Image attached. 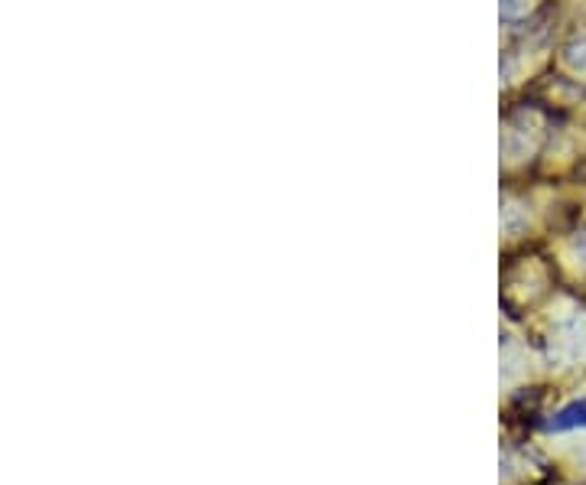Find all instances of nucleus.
I'll return each mask as SVG.
<instances>
[{
	"instance_id": "f257e3e1",
	"label": "nucleus",
	"mask_w": 586,
	"mask_h": 485,
	"mask_svg": "<svg viewBox=\"0 0 586 485\" xmlns=\"http://www.w3.org/2000/svg\"><path fill=\"white\" fill-rule=\"evenodd\" d=\"M586 427V397L577 404H567L554 421H550V431H577Z\"/></svg>"
},
{
	"instance_id": "7ed1b4c3",
	"label": "nucleus",
	"mask_w": 586,
	"mask_h": 485,
	"mask_svg": "<svg viewBox=\"0 0 586 485\" xmlns=\"http://www.w3.org/2000/svg\"><path fill=\"white\" fill-rule=\"evenodd\" d=\"M580 247H584V254H586V235H584V242H580Z\"/></svg>"
},
{
	"instance_id": "f03ea898",
	"label": "nucleus",
	"mask_w": 586,
	"mask_h": 485,
	"mask_svg": "<svg viewBox=\"0 0 586 485\" xmlns=\"http://www.w3.org/2000/svg\"><path fill=\"white\" fill-rule=\"evenodd\" d=\"M567 65L577 69V72H586V37L574 40V43L567 47Z\"/></svg>"
}]
</instances>
